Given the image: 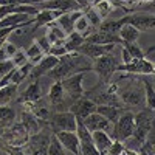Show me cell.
<instances>
[{
	"label": "cell",
	"instance_id": "30",
	"mask_svg": "<svg viewBox=\"0 0 155 155\" xmlns=\"http://www.w3.org/2000/svg\"><path fill=\"white\" fill-rule=\"evenodd\" d=\"M27 53V56H28V61L33 64V65H36V64L41 61L44 56H45V53H44V50L39 47V44L37 42H33L30 47H28V50L25 51Z\"/></svg>",
	"mask_w": 155,
	"mask_h": 155
},
{
	"label": "cell",
	"instance_id": "48",
	"mask_svg": "<svg viewBox=\"0 0 155 155\" xmlns=\"http://www.w3.org/2000/svg\"><path fill=\"white\" fill-rule=\"evenodd\" d=\"M5 42H6V41H0V48L3 47V44H5Z\"/></svg>",
	"mask_w": 155,
	"mask_h": 155
},
{
	"label": "cell",
	"instance_id": "33",
	"mask_svg": "<svg viewBox=\"0 0 155 155\" xmlns=\"http://www.w3.org/2000/svg\"><path fill=\"white\" fill-rule=\"evenodd\" d=\"M143 149H144L149 155H155V126L149 130V134H147V137H146V143H144Z\"/></svg>",
	"mask_w": 155,
	"mask_h": 155
},
{
	"label": "cell",
	"instance_id": "24",
	"mask_svg": "<svg viewBox=\"0 0 155 155\" xmlns=\"http://www.w3.org/2000/svg\"><path fill=\"white\" fill-rule=\"evenodd\" d=\"M31 20V16L27 14H8L0 20V28H6V27H19L22 23H27Z\"/></svg>",
	"mask_w": 155,
	"mask_h": 155
},
{
	"label": "cell",
	"instance_id": "4",
	"mask_svg": "<svg viewBox=\"0 0 155 155\" xmlns=\"http://www.w3.org/2000/svg\"><path fill=\"white\" fill-rule=\"evenodd\" d=\"M50 127L51 132H76L78 127V120L70 110H61V112H53L50 116Z\"/></svg>",
	"mask_w": 155,
	"mask_h": 155
},
{
	"label": "cell",
	"instance_id": "9",
	"mask_svg": "<svg viewBox=\"0 0 155 155\" xmlns=\"http://www.w3.org/2000/svg\"><path fill=\"white\" fill-rule=\"evenodd\" d=\"M115 44H109V45H99V44H90V42H84L81 45V48L76 51V53H79L85 58H90L92 61L104 56V54H109L115 50Z\"/></svg>",
	"mask_w": 155,
	"mask_h": 155
},
{
	"label": "cell",
	"instance_id": "22",
	"mask_svg": "<svg viewBox=\"0 0 155 155\" xmlns=\"http://www.w3.org/2000/svg\"><path fill=\"white\" fill-rule=\"evenodd\" d=\"M92 8L99 14L101 19H106L107 16H110L113 9H115V3L112 0H93L92 2Z\"/></svg>",
	"mask_w": 155,
	"mask_h": 155
},
{
	"label": "cell",
	"instance_id": "45",
	"mask_svg": "<svg viewBox=\"0 0 155 155\" xmlns=\"http://www.w3.org/2000/svg\"><path fill=\"white\" fill-rule=\"evenodd\" d=\"M3 143L5 141H3V137H2V130H0V150L3 149Z\"/></svg>",
	"mask_w": 155,
	"mask_h": 155
},
{
	"label": "cell",
	"instance_id": "49",
	"mask_svg": "<svg viewBox=\"0 0 155 155\" xmlns=\"http://www.w3.org/2000/svg\"><path fill=\"white\" fill-rule=\"evenodd\" d=\"M153 76H155V62H153Z\"/></svg>",
	"mask_w": 155,
	"mask_h": 155
},
{
	"label": "cell",
	"instance_id": "39",
	"mask_svg": "<svg viewBox=\"0 0 155 155\" xmlns=\"http://www.w3.org/2000/svg\"><path fill=\"white\" fill-rule=\"evenodd\" d=\"M137 12H147V14L155 16V0L149 3H141L140 6H137Z\"/></svg>",
	"mask_w": 155,
	"mask_h": 155
},
{
	"label": "cell",
	"instance_id": "23",
	"mask_svg": "<svg viewBox=\"0 0 155 155\" xmlns=\"http://www.w3.org/2000/svg\"><path fill=\"white\" fill-rule=\"evenodd\" d=\"M84 42H85V37L81 36L79 33L73 31L71 34H68V36L65 37V41H64V47L67 48L68 53H76V51L81 48V45H82Z\"/></svg>",
	"mask_w": 155,
	"mask_h": 155
},
{
	"label": "cell",
	"instance_id": "6",
	"mask_svg": "<svg viewBox=\"0 0 155 155\" xmlns=\"http://www.w3.org/2000/svg\"><path fill=\"white\" fill-rule=\"evenodd\" d=\"M84 73L85 71H81V73H74L68 78H65V79H62L61 84L64 87V92H65L67 98L73 102L76 101L78 98H81L84 96V92H85V88L82 85L84 82Z\"/></svg>",
	"mask_w": 155,
	"mask_h": 155
},
{
	"label": "cell",
	"instance_id": "26",
	"mask_svg": "<svg viewBox=\"0 0 155 155\" xmlns=\"http://www.w3.org/2000/svg\"><path fill=\"white\" fill-rule=\"evenodd\" d=\"M16 121V112L9 106H0V130L12 126Z\"/></svg>",
	"mask_w": 155,
	"mask_h": 155
},
{
	"label": "cell",
	"instance_id": "21",
	"mask_svg": "<svg viewBox=\"0 0 155 155\" xmlns=\"http://www.w3.org/2000/svg\"><path fill=\"white\" fill-rule=\"evenodd\" d=\"M118 36H120V39H121L123 45H124V44H134V42L138 41L140 31H138L135 27H132V25L124 23L123 27H121V30H120V33H118Z\"/></svg>",
	"mask_w": 155,
	"mask_h": 155
},
{
	"label": "cell",
	"instance_id": "12",
	"mask_svg": "<svg viewBox=\"0 0 155 155\" xmlns=\"http://www.w3.org/2000/svg\"><path fill=\"white\" fill-rule=\"evenodd\" d=\"M58 62H59V58L51 56V54H45V56L33 67V70H31V73H30V78H34V79H37V78H41V76L48 74L51 70L58 65Z\"/></svg>",
	"mask_w": 155,
	"mask_h": 155
},
{
	"label": "cell",
	"instance_id": "46",
	"mask_svg": "<svg viewBox=\"0 0 155 155\" xmlns=\"http://www.w3.org/2000/svg\"><path fill=\"white\" fill-rule=\"evenodd\" d=\"M140 155H149V153H147V152H146L143 147H141V149H140Z\"/></svg>",
	"mask_w": 155,
	"mask_h": 155
},
{
	"label": "cell",
	"instance_id": "25",
	"mask_svg": "<svg viewBox=\"0 0 155 155\" xmlns=\"http://www.w3.org/2000/svg\"><path fill=\"white\" fill-rule=\"evenodd\" d=\"M17 87L14 84H8L0 87V106H8L17 96Z\"/></svg>",
	"mask_w": 155,
	"mask_h": 155
},
{
	"label": "cell",
	"instance_id": "50",
	"mask_svg": "<svg viewBox=\"0 0 155 155\" xmlns=\"http://www.w3.org/2000/svg\"><path fill=\"white\" fill-rule=\"evenodd\" d=\"M153 112H155V110H153Z\"/></svg>",
	"mask_w": 155,
	"mask_h": 155
},
{
	"label": "cell",
	"instance_id": "20",
	"mask_svg": "<svg viewBox=\"0 0 155 155\" xmlns=\"http://www.w3.org/2000/svg\"><path fill=\"white\" fill-rule=\"evenodd\" d=\"M96 112L113 124L126 110L121 109V107H115V106H96Z\"/></svg>",
	"mask_w": 155,
	"mask_h": 155
},
{
	"label": "cell",
	"instance_id": "17",
	"mask_svg": "<svg viewBox=\"0 0 155 155\" xmlns=\"http://www.w3.org/2000/svg\"><path fill=\"white\" fill-rule=\"evenodd\" d=\"M62 12L59 11H53V9H41L34 16V28H41V27H47L51 22H54Z\"/></svg>",
	"mask_w": 155,
	"mask_h": 155
},
{
	"label": "cell",
	"instance_id": "32",
	"mask_svg": "<svg viewBox=\"0 0 155 155\" xmlns=\"http://www.w3.org/2000/svg\"><path fill=\"white\" fill-rule=\"evenodd\" d=\"M82 11H84V16L87 17V20L90 22V25L95 28V30H98V27L102 23V19L99 17V14L92 8V5H88V6H85V8H82Z\"/></svg>",
	"mask_w": 155,
	"mask_h": 155
},
{
	"label": "cell",
	"instance_id": "2",
	"mask_svg": "<svg viewBox=\"0 0 155 155\" xmlns=\"http://www.w3.org/2000/svg\"><path fill=\"white\" fill-rule=\"evenodd\" d=\"M120 64L121 62H120L118 56L112 51V53L104 54L92 62V71H95L101 78V82H109L110 78L118 71Z\"/></svg>",
	"mask_w": 155,
	"mask_h": 155
},
{
	"label": "cell",
	"instance_id": "14",
	"mask_svg": "<svg viewBox=\"0 0 155 155\" xmlns=\"http://www.w3.org/2000/svg\"><path fill=\"white\" fill-rule=\"evenodd\" d=\"M84 11L82 9H74V11H68V12H62V14L56 19V23L64 30L67 36L71 34L74 31V22L78 20V17L82 16Z\"/></svg>",
	"mask_w": 155,
	"mask_h": 155
},
{
	"label": "cell",
	"instance_id": "37",
	"mask_svg": "<svg viewBox=\"0 0 155 155\" xmlns=\"http://www.w3.org/2000/svg\"><path fill=\"white\" fill-rule=\"evenodd\" d=\"M12 62H14L16 67H20V65H25V64L28 62V56L25 53V50H17L14 54H12Z\"/></svg>",
	"mask_w": 155,
	"mask_h": 155
},
{
	"label": "cell",
	"instance_id": "42",
	"mask_svg": "<svg viewBox=\"0 0 155 155\" xmlns=\"http://www.w3.org/2000/svg\"><path fill=\"white\" fill-rule=\"evenodd\" d=\"M9 5H33L34 0H8Z\"/></svg>",
	"mask_w": 155,
	"mask_h": 155
},
{
	"label": "cell",
	"instance_id": "27",
	"mask_svg": "<svg viewBox=\"0 0 155 155\" xmlns=\"http://www.w3.org/2000/svg\"><path fill=\"white\" fill-rule=\"evenodd\" d=\"M123 25H124V23H123L121 19H118V20H106V22H102L99 27H98V31L118 36V33H120V30H121Z\"/></svg>",
	"mask_w": 155,
	"mask_h": 155
},
{
	"label": "cell",
	"instance_id": "40",
	"mask_svg": "<svg viewBox=\"0 0 155 155\" xmlns=\"http://www.w3.org/2000/svg\"><path fill=\"white\" fill-rule=\"evenodd\" d=\"M36 42L39 44V47H41V48L44 50V53L47 54V53H48V50H50V47H51V44L48 42V39L44 36V37H41V39H37Z\"/></svg>",
	"mask_w": 155,
	"mask_h": 155
},
{
	"label": "cell",
	"instance_id": "1",
	"mask_svg": "<svg viewBox=\"0 0 155 155\" xmlns=\"http://www.w3.org/2000/svg\"><path fill=\"white\" fill-rule=\"evenodd\" d=\"M118 95L123 104L127 107H146V93H144V84L143 81L126 79L123 87L118 85Z\"/></svg>",
	"mask_w": 155,
	"mask_h": 155
},
{
	"label": "cell",
	"instance_id": "11",
	"mask_svg": "<svg viewBox=\"0 0 155 155\" xmlns=\"http://www.w3.org/2000/svg\"><path fill=\"white\" fill-rule=\"evenodd\" d=\"M84 123V126L88 129L90 132H98V130H104L107 134H112V123L107 121L102 115H99L98 112H93L92 115H88L85 120H81Z\"/></svg>",
	"mask_w": 155,
	"mask_h": 155
},
{
	"label": "cell",
	"instance_id": "35",
	"mask_svg": "<svg viewBox=\"0 0 155 155\" xmlns=\"http://www.w3.org/2000/svg\"><path fill=\"white\" fill-rule=\"evenodd\" d=\"M14 68H16V65H14V62H12V59L0 61V81H2L3 78H6Z\"/></svg>",
	"mask_w": 155,
	"mask_h": 155
},
{
	"label": "cell",
	"instance_id": "31",
	"mask_svg": "<svg viewBox=\"0 0 155 155\" xmlns=\"http://www.w3.org/2000/svg\"><path fill=\"white\" fill-rule=\"evenodd\" d=\"M47 155H67V150L64 149V146L61 144V141L56 138V135L53 134L50 138V144L47 149Z\"/></svg>",
	"mask_w": 155,
	"mask_h": 155
},
{
	"label": "cell",
	"instance_id": "16",
	"mask_svg": "<svg viewBox=\"0 0 155 155\" xmlns=\"http://www.w3.org/2000/svg\"><path fill=\"white\" fill-rule=\"evenodd\" d=\"M45 37L48 39V42H50L51 45H59V44H64L67 34L64 33V30L59 27V25L56 23V20H54V22H51L50 25H47Z\"/></svg>",
	"mask_w": 155,
	"mask_h": 155
},
{
	"label": "cell",
	"instance_id": "29",
	"mask_svg": "<svg viewBox=\"0 0 155 155\" xmlns=\"http://www.w3.org/2000/svg\"><path fill=\"white\" fill-rule=\"evenodd\" d=\"M141 81L144 84V93H146V107L150 110H155V87L152 81L147 78H141Z\"/></svg>",
	"mask_w": 155,
	"mask_h": 155
},
{
	"label": "cell",
	"instance_id": "15",
	"mask_svg": "<svg viewBox=\"0 0 155 155\" xmlns=\"http://www.w3.org/2000/svg\"><path fill=\"white\" fill-rule=\"evenodd\" d=\"M65 99H67V95H65V92H64V87H62L61 81H54L53 85L50 87V92H48L50 106L53 109H58V112H61L62 102Z\"/></svg>",
	"mask_w": 155,
	"mask_h": 155
},
{
	"label": "cell",
	"instance_id": "43",
	"mask_svg": "<svg viewBox=\"0 0 155 155\" xmlns=\"http://www.w3.org/2000/svg\"><path fill=\"white\" fill-rule=\"evenodd\" d=\"M92 2H93V0H76V3L79 5L81 9L85 8V6H88V5H92Z\"/></svg>",
	"mask_w": 155,
	"mask_h": 155
},
{
	"label": "cell",
	"instance_id": "44",
	"mask_svg": "<svg viewBox=\"0 0 155 155\" xmlns=\"http://www.w3.org/2000/svg\"><path fill=\"white\" fill-rule=\"evenodd\" d=\"M124 155H140V150H134V149H126V147H124Z\"/></svg>",
	"mask_w": 155,
	"mask_h": 155
},
{
	"label": "cell",
	"instance_id": "7",
	"mask_svg": "<svg viewBox=\"0 0 155 155\" xmlns=\"http://www.w3.org/2000/svg\"><path fill=\"white\" fill-rule=\"evenodd\" d=\"M118 71L129 73V74H138V76H153V62L147 61L146 58L134 59L130 64H120Z\"/></svg>",
	"mask_w": 155,
	"mask_h": 155
},
{
	"label": "cell",
	"instance_id": "36",
	"mask_svg": "<svg viewBox=\"0 0 155 155\" xmlns=\"http://www.w3.org/2000/svg\"><path fill=\"white\" fill-rule=\"evenodd\" d=\"M124 152V144L121 143V141H116L113 140V143L110 144V147L102 153V155H121Z\"/></svg>",
	"mask_w": 155,
	"mask_h": 155
},
{
	"label": "cell",
	"instance_id": "28",
	"mask_svg": "<svg viewBox=\"0 0 155 155\" xmlns=\"http://www.w3.org/2000/svg\"><path fill=\"white\" fill-rule=\"evenodd\" d=\"M74 31L76 33H79L81 36H84V37H87V36H90L93 31H96L92 25H90V22L87 20V17L82 14V16H79L78 17V20L74 22Z\"/></svg>",
	"mask_w": 155,
	"mask_h": 155
},
{
	"label": "cell",
	"instance_id": "41",
	"mask_svg": "<svg viewBox=\"0 0 155 155\" xmlns=\"http://www.w3.org/2000/svg\"><path fill=\"white\" fill-rule=\"evenodd\" d=\"M121 61H123L121 64H130V62L134 61L132 56H130V53H129V51H127L123 45H121Z\"/></svg>",
	"mask_w": 155,
	"mask_h": 155
},
{
	"label": "cell",
	"instance_id": "10",
	"mask_svg": "<svg viewBox=\"0 0 155 155\" xmlns=\"http://www.w3.org/2000/svg\"><path fill=\"white\" fill-rule=\"evenodd\" d=\"M68 110L76 116L78 120H85L88 115H92L93 112H96V104L92 99H88L85 96H81V98H78L76 101L71 102V106L68 107Z\"/></svg>",
	"mask_w": 155,
	"mask_h": 155
},
{
	"label": "cell",
	"instance_id": "38",
	"mask_svg": "<svg viewBox=\"0 0 155 155\" xmlns=\"http://www.w3.org/2000/svg\"><path fill=\"white\" fill-rule=\"evenodd\" d=\"M68 53L67 48L64 47V44H59V45H51L50 50H48V53L47 54H51V56H56V58H62V56H65Z\"/></svg>",
	"mask_w": 155,
	"mask_h": 155
},
{
	"label": "cell",
	"instance_id": "34",
	"mask_svg": "<svg viewBox=\"0 0 155 155\" xmlns=\"http://www.w3.org/2000/svg\"><path fill=\"white\" fill-rule=\"evenodd\" d=\"M129 53H130V56H132V59H143L144 56H146V53L143 50H141L140 47H138V44L137 42H134V44H124L123 45Z\"/></svg>",
	"mask_w": 155,
	"mask_h": 155
},
{
	"label": "cell",
	"instance_id": "5",
	"mask_svg": "<svg viewBox=\"0 0 155 155\" xmlns=\"http://www.w3.org/2000/svg\"><path fill=\"white\" fill-rule=\"evenodd\" d=\"M2 137H3V141L9 147H22L28 143L31 135L22 123H14L12 126L3 129Z\"/></svg>",
	"mask_w": 155,
	"mask_h": 155
},
{
	"label": "cell",
	"instance_id": "47",
	"mask_svg": "<svg viewBox=\"0 0 155 155\" xmlns=\"http://www.w3.org/2000/svg\"><path fill=\"white\" fill-rule=\"evenodd\" d=\"M138 2H141V3H149V2H153V0H138Z\"/></svg>",
	"mask_w": 155,
	"mask_h": 155
},
{
	"label": "cell",
	"instance_id": "8",
	"mask_svg": "<svg viewBox=\"0 0 155 155\" xmlns=\"http://www.w3.org/2000/svg\"><path fill=\"white\" fill-rule=\"evenodd\" d=\"M121 20H123V23H129L132 27H135L140 33L155 30V16L147 14V12H132V14L121 17Z\"/></svg>",
	"mask_w": 155,
	"mask_h": 155
},
{
	"label": "cell",
	"instance_id": "18",
	"mask_svg": "<svg viewBox=\"0 0 155 155\" xmlns=\"http://www.w3.org/2000/svg\"><path fill=\"white\" fill-rule=\"evenodd\" d=\"M92 138H93V144L95 147L99 150V153L102 155L109 147L110 144L113 143V138L110 137V134L104 132V130H98V132H93L92 134Z\"/></svg>",
	"mask_w": 155,
	"mask_h": 155
},
{
	"label": "cell",
	"instance_id": "19",
	"mask_svg": "<svg viewBox=\"0 0 155 155\" xmlns=\"http://www.w3.org/2000/svg\"><path fill=\"white\" fill-rule=\"evenodd\" d=\"M41 98H42V92H41V84H39V81L31 82L27 87V90H25L23 96H22L25 104H33V102H37V101H41Z\"/></svg>",
	"mask_w": 155,
	"mask_h": 155
},
{
	"label": "cell",
	"instance_id": "3",
	"mask_svg": "<svg viewBox=\"0 0 155 155\" xmlns=\"http://www.w3.org/2000/svg\"><path fill=\"white\" fill-rule=\"evenodd\" d=\"M134 132H135V113L126 110L120 118L113 123L110 137L116 141H121L124 144V141L130 138L134 135Z\"/></svg>",
	"mask_w": 155,
	"mask_h": 155
},
{
	"label": "cell",
	"instance_id": "13",
	"mask_svg": "<svg viewBox=\"0 0 155 155\" xmlns=\"http://www.w3.org/2000/svg\"><path fill=\"white\" fill-rule=\"evenodd\" d=\"M54 135L61 141V144L64 146L65 150L71 152L73 155H81V143L76 132H58Z\"/></svg>",
	"mask_w": 155,
	"mask_h": 155
}]
</instances>
